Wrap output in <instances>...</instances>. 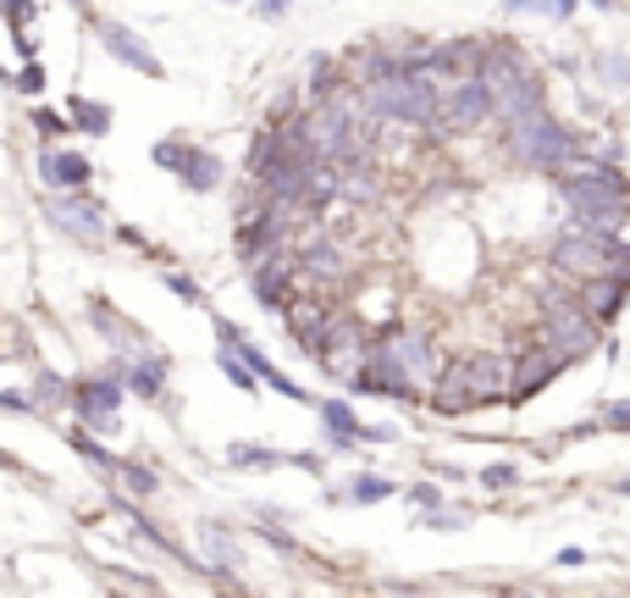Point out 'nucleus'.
I'll use <instances>...</instances> for the list:
<instances>
[{"mask_svg":"<svg viewBox=\"0 0 630 598\" xmlns=\"http://www.w3.org/2000/svg\"><path fill=\"white\" fill-rule=\"evenodd\" d=\"M559 195L570 206V222H586V227H625L630 216V184L619 166L608 161H581L570 173H559Z\"/></svg>","mask_w":630,"mask_h":598,"instance_id":"nucleus-1","label":"nucleus"},{"mask_svg":"<svg viewBox=\"0 0 630 598\" xmlns=\"http://www.w3.org/2000/svg\"><path fill=\"white\" fill-rule=\"evenodd\" d=\"M503 139H509V155L520 161V166H531V173H570V166H581L586 155H581V144H575V133L559 122V117H548L543 106L536 112H525V117H514V122H503Z\"/></svg>","mask_w":630,"mask_h":598,"instance_id":"nucleus-2","label":"nucleus"},{"mask_svg":"<svg viewBox=\"0 0 630 598\" xmlns=\"http://www.w3.org/2000/svg\"><path fill=\"white\" fill-rule=\"evenodd\" d=\"M437 394H431V410L437 415H460V410H476V404H487V399H503L509 388V366L498 361V355H487V350H471V355H460V361H448V366H437Z\"/></svg>","mask_w":630,"mask_h":598,"instance_id":"nucleus-3","label":"nucleus"},{"mask_svg":"<svg viewBox=\"0 0 630 598\" xmlns=\"http://www.w3.org/2000/svg\"><path fill=\"white\" fill-rule=\"evenodd\" d=\"M437 83L426 72H393L377 83H359V112L393 128H431L437 122Z\"/></svg>","mask_w":630,"mask_h":598,"instance_id":"nucleus-4","label":"nucleus"},{"mask_svg":"<svg viewBox=\"0 0 630 598\" xmlns=\"http://www.w3.org/2000/svg\"><path fill=\"white\" fill-rule=\"evenodd\" d=\"M548 261H554V272H564L570 283H586V278H597V272H630V244H625L614 227L570 222V227L548 244Z\"/></svg>","mask_w":630,"mask_h":598,"instance_id":"nucleus-5","label":"nucleus"},{"mask_svg":"<svg viewBox=\"0 0 630 598\" xmlns=\"http://www.w3.org/2000/svg\"><path fill=\"white\" fill-rule=\"evenodd\" d=\"M471 78H482L498 95V122H514V117L543 106V72H536L531 61H520L514 45H482V61H476Z\"/></svg>","mask_w":630,"mask_h":598,"instance_id":"nucleus-6","label":"nucleus"},{"mask_svg":"<svg viewBox=\"0 0 630 598\" xmlns=\"http://www.w3.org/2000/svg\"><path fill=\"white\" fill-rule=\"evenodd\" d=\"M492 117H498V95L482 78H454V90L437 101V128H448V133H476Z\"/></svg>","mask_w":630,"mask_h":598,"instance_id":"nucleus-7","label":"nucleus"},{"mask_svg":"<svg viewBox=\"0 0 630 598\" xmlns=\"http://www.w3.org/2000/svg\"><path fill=\"white\" fill-rule=\"evenodd\" d=\"M597 316L581 305V300H564V305H548V321H543V344H554L559 355L581 361L597 350Z\"/></svg>","mask_w":630,"mask_h":598,"instance_id":"nucleus-8","label":"nucleus"},{"mask_svg":"<svg viewBox=\"0 0 630 598\" xmlns=\"http://www.w3.org/2000/svg\"><path fill=\"white\" fill-rule=\"evenodd\" d=\"M45 222L61 227V233H72L78 244H100V238H106V211H100V200H88V195H78V189H50Z\"/></svg>","mask_w":630,"mask_h":598,"instance_id":"nucleus-9","label":"nucleus"},{"mask_svg":"<svg viewBox=\"0 0 630 598\" xmlns=\"http://www.w3.org/2000/svg\"><path fill=\"white\" fill-rule=\"evenodd\" d=\"M122 383L117 372H100V377H78L72 383V404L83 421H95V433H117V410H122Z\"/></svg>","mask_w":630,"mask_h":598,"instance_id":"nucleus-10","label":"nucleus"},{"mask_svg":"<svg viewBox=\"0 0 630 598\" xmlns=\"http://www.w3.org/2000/svg\"><path fill=\"white\" fill-rule=\"evenodd\" d=\"M294 249H277V255H260L254 272H249V289H254V305L260 310H288L294 300Z\"/></svg>","mask_w":630,"mask_h":598,"instance_id":"nucleus-11","label":"nucleus"},{"mask_svg":"<svg viewBox=\"0 0 630 598\" xmlns=\"http://www.w3.org/2000/svg\"><path fill=\"white\" fill-rule=\"evenodd\" d=\"M294 267L316 283H337V278H348V255H343L337 233H310L294 244Z\"/></svg>","mask_w":630,"mask_h":598,"instance_id":"nucleus-12","label":"nucleus"},{"mask_svg":"<svg viewBox=\"0 0 630 598\" xmlns=\"http://www.w3.org/2000/svg\"><path fill=\"white\" fill-rule=\"evenodd\" d=\"M564 366H570V355H559L554 344H543V338H536V350H525V355H520V366L509 372V383H514V388H509V399H531V394H543V388L564 372Z\"/></svg>","mask_w":630,"mask_h":598,"instance_id":"nucleus-13","label":"nucleus"},{"mask_svg":"<svg viewBox=\"0 0 630 598\" xmlns=\"http://www.w3.org/2000/svg\"><path fill=\"white\" fill-rule=\"evenodd\" d=\"M288 327H294V344L316 361L321 350H326V321H332V305L326 300H316V294H305V300H288Z\"/></svg>","mask_w":630,"mask_h":598,"instance_id":"nucleus-14","label":"nucleus"},{"mask_svg":"<svg viewBox=\"0 0 630 598\" xmlns=\"http://www.w3.org/2000/svg\"><path fill=\"white\" fill-rule=\"evenodd\" d=\"M95 34H100V45L122 61V67H133V72H144V78H166V67H161V56L139 39V34H128L122 23H95Z\"/></svg>","mask_w":630,"mask_h":598,"instance_id":"nucleus-15","label":"nucleus"},{"mask_svg":"<svg viewBox=\"0 0 630 598\" xmlns=\"http://www.w3.org/2000/svg\"><path fill=\"white\" fill-rule=\"evenodd\" d=\"M625 300H630V272H597V278L581 283V305H586L603 327L625 310Z\"/></svg>","mask_w":630,"mask_h":598,"instance_id":"nucleus-16","label":"nucleus"},{"mask_svg":"<svg viewBox=\"0 0 630 598\" xmlns=\"http://www.w3.org/2000/svg\"><path fill=\"white\" fill-rule=\"evenodd\" d=\"M177 178H183V189L194 195H216L222 178H227V161L216 150H200V144H183V161H177Z\"/></svg>","mask_w":630,"mask_h":598,"instance_id":"nucleus-17","label":"nucleus"},{"mask_svg":"<svg viewBox=\"0 0 630 598\" xmlns=\"http://www.w3.org/2000/svg\"><path fill=\"white\" fill-rule=\"evenodd\" d=\"M95 178V166H88L78 150H45L39 155V184L45 189H83Z\"/></svg>","mask_w":630,"mask_h":598,"instance_id":"nucleus-18","label":"nucleus"},{"mask_svg":"<svg viewBox=\"0 0 630 598\" xmlns=\"http://www.w3.org/2000/svg\"><path fill=\"white\" fill-rule=\"evenodd\" d=\"M117 377H122V388L128 394H139V399H161V383H166V361L161 355H128V361H117L111 366Z\"/></svg>","mask_w":630,"mask_h":598,"instance_id":"nucleus-19","label":"nucleus"},{"mask_svg":"<svg viewBox=\"0 0 630 598\" xmlns=\"http://www.w3.org/2000/svg\"><path fill=\"white\" fill-rule=\"evenodd\" d=\"M393 361L415 377V383H431L437 377V350H431V338L426 332H393Z\"/></svg>","mask_w":630,"mask_h":598,"instance_id":"nucleus-20","label":"nucleus"},{"mask_svg":"<svg viewBox=\"0 0 630 598\" xmlns=\"http://www.w3.org/2000/svg\"><path fill=\"white\" fill-rule=\"evenodd\" d=\"M299 150L283 139V128L277 122H265V133H254V144H249V178H265L272 166H283V161H294Z\"/></svg>","mask_w":630,"mask_h":598,"instance_id":"nucleus-21","label":"nucleus"},{"mask_svg":"<svg viewBox=\"0 0 630 598\" xmlns=\"http://www.w3.org/2000/svg\"><path fill=\"white\" fill-rule=\"evenodd\" d=\"M88 321H95V327L106 332V344H111V350H122V355H139V350H144V327L133 332V327H128V321H122V316H117L111 305L88 300Z\"/></svg>","mask_w":630,"mask_h":598,"instance_id":"nucleus-22","label":"nucleus"},{"mask_svg":"<svg viewBox=\"0 0 630 598\" xmlns=\"http://www.w3.org/2000/svg\"><path fill=\"white\" fill-rule=\"evenodd\" d=\"M200 543H205V560L222 571V582H238L233 571H238L243 554H238V543L227 538V527H222V521H205V527H200Z\"/></svg>","mask_w":630,"mask_h":598,"instance_id":"nucleus-23","label":"nucleus"},{"mask_svg":"<svg viewBox=\"0 0 630 598\" xmlns=\"http://www.w3.org/2000/svg\"><path fill=\"white\" fill-rule=\"evenodd\" d=\"M305 90H310V101H337V95H348V72H343L332 56H316Z\"/></svg>","mask_w":630,"mask_h":598,"instance_id":"nucleus-24","label":"nucleus"},{"mask_svg":"<svg viewBox=\"0 0 630 598\" xmlns=\"http://www.w3.org/2000/svg\"><path fill=\"white\" fill-rule=\"evenodd\" d=\"M316 410H321V421H326V433H332V444H337V449H348V444L359 438V415H354L343 399H321Z\"/></svg>","mask_w":630,"mask_h":598,"instance_id":"nucleus-25","label":"nucleus"},{"mask_svg":"<svg viewBox=\"0 0 630 598\" xmlns=\"http://www.w3.org/2000/svg\"><path fill=\"white\" fill-rule=\"evenodd\" d=\"M67 112H72L67 122H72V128H83V133H95V139H100V133H111V106H100V101L72 95V101H67Z\"/></svg>","mask_w":630,"mask_h":598,"instance_id":"nucleus-26","label":"nucleus"},{"mask_svg":"<svg viewBox=\"0 0 630 598\" xmlns=\"http://www.w3.org/2000/svg\"><path fill=\"white\" fill-rule=\"evenodd\" d=\"M61 399H72V383H67L61 372H39L34 388H28V404H34V410H50V404H61Z\"/></svg>","mask_w":630,"mask_h":598,"instance_id":"nucleus-27","label":"nucleus"},{"mask_svg":"<svg viewBox=\"0 0 630 598\" xmlns=\"http://www.w3.org/2000/svg\"><path fill=\"white\" fill-rule=\"evenodd\" d=\"M216 366H222V377H227L233 388H243V394H254V388H260V377H254V366H249V361H243L238 350H227V344H222V355H216Z\"/></svg>","mask_w":630,"mask_h":598,"instance_id":"nucleus-28","label":"nucleus"},{"mask_svg":"<svg viewBox=\"0 0 630 598\" xmlns=\"http://www.w3.org/2000/svg\"><path fill=\"white\" fill-rule=\"evenodd\" d=\"M67 444H72V455H83L88 466H100V471H122V460H117L106 444H95L88 433H67Z\"/></svg>","mask_w":630,"mask_h":598,"instance_id":"nucleus-29","label":"nucleus"},{"mask_svg":"<svg viewBox=\"0 0 630 598\" xmlns=\"http://www.w3.org/2000/svg\"><path fill=\"white\" fill-rule=\"evenodd\" d=\"M117 509H122V516H128V521H133V532H139V538H144V543H155V549H161V554H177V543H171V538H166V532H161V527H155V521H150V516H139V504H128V499H122V504H117Z\"/></svg>","mask_w":630,"mask_h":598,"instance_id":"nucleus-30","label":"nucleus"},{"mask_svg":"<svg viewBox=\"0 0 630 598\" xmlns=\"http://www.w3.org/2000/svg\"><path fill=\"white\" fill-rule=\"evenodd\" d=\"M348 499H354V504H382V499H393V482H388V477H354V482H348Z\"/></svg>","mask_w":630,"mask_h":598,"instance_id":"nucleus-31","label":"nucleus"},{"mask_svg":"<svg viewBox=\"0 0 630 598\" xmlns=\"http://www.w3.org/2000/svg\"><path fill=\"white\" fill-rule=\"evenodd\" d=\"M597 72H603V83H608V90H630V56L603 50V56H597Z\"/></svg>","mask_w":630,"mask_h":598,"instance_id":"nucleus-32","label":"nucleus"},{"mask_svg":"<svg viewBox=\"0 0 630 598\" xmlns=\"http://www.w3.org/2000/svg\"><path fill=\"white\" fill-rule=\"evenodd\" d=\"M227 466H283V455L265 449V444H233V449H227Z\"/></svg>","mask_w":630,"mask_h":598,"instance_id":"nucleus-33","label":"nucleus"},{"mask_svg":"<svg viewBox=\"0 0 630 598\" xmlns=\"http://www.w3.org/2000/svg\"><path fill=\"white\" fill-rule=\"evenodd\" d=\"M28 122H34V133H39V139H61V133L72 128V122H67L61 112H50V106H34V112H28Z\"/></svg>","mask_w":630,"mask_h":598,"instance_id":"nucleus-34","label":"nucleus"},{"mask_svg":"<svg viewBox=\"0 0 630 598\" xmlns=\"http://www.w3.org/2000/svg\"><path fill=\"white\" fill-rule=\"evenodd\" d=\"M122 482H128V488H133L139 499H150V493L161 488V477H155L150 466H139V460H122Z\"/></svg>","mask_w":630,"mask_h":598,"instance_id":"nucleus-35","label":"nucleus"},{"mask_svg":"<svg viewBox=\"0 0 630 598\" xmlns=\"http://www.w3.org/2000/svg\"><path fill=\"white\" fill-rule=\"evenodd\" d=\"M150 155H155V166H166V173H177V161H183V139H161Z\"/></svg>","mask_w":630,"mask_h":598,"instance_id":"nucleus-36","label":"nucleus"},{"mask_svg":"<svg viewBox=\"0 0 630 598\" xmlns=\"http://www.w3.org/2000/svg\"><path fill=\"white\" fill-rule=\"evenodd\" d=\"M166 289H171L177 300H183V305H200V300H205V294H200V283H194V278H183V272H171V278H166Z\"/></svg>","mask_w":630,"mask_h":598,"instance_id":"nucleus-37","label":"nucleus"},{"mask_svg":"<svg viewBox=\"0 0 630 598\" xmlns=\"http://www.w3.org/2000/svg\"><path fill=\"white\" fill-rule=\"evenodd\" d=\"M12 83H17L23 95H39V90H45V67H39V61H28V67H23V72L12 78Z\"/></svg>","mask_w":630,"mask_h":598,"instance_id":"nucleus-38","label":"nucleus"},{"mask_svg":"<svg viewBox=\"0 0 630 598\" xmlns=\"http://www.w3.org/2000/svg\"><path fill=\"white\" fill-rule=\"evenodd\" d=\"M482 482L503 493V488H514V482H520V471H514V466H487V471H482Z\"/></svg>","mask_w":630,"mask_h":598,"instance_id":"nucleus-39","label":"nucleus"},{"mask_svg":"<svg viewBox=\"0 0 630 598\" xmlns=\"http://www.w3.org/2000/svg\"><path fill=\"white\" fill-rule=\"evenodd\" d=\"M0 12H12V23L28 28L34 23V0H0Z\"/></svg>","mask_w":630,"mask_h":598,"instance_id":"nucleus-40","label":"nucleus"},{"mask_svg":"<svg viewBox=\"0 0 630 598\" xmlns=\"http://www.w3.org/2000/svg\"><path fill=\"white\" fill-rule=\"evenodd\" d=\"M409 499H415V504H426V509H437V504H442V493H437L431 482H415V488H409Z\"/></svg>","mask_w":630,"mask_h":598,"instance_id":"nucleus-41","label":"nucleus"},{"mask_svg":"<svg viewBox=\"0 0 630 598\" xmlns=\"http://www.w3.org/2000/svg\"><path fill=\"white\" fill-rule=\"evenodd\" d=\"M614 433H630V404H608V415H603Z\"/></svg>","mask_w":630,"mask_h":598,"instance_id":"nucleus-42","label":"nucleus"},{"mask_svg":"<svg viewBox=\"0 0 630 598\" xmlns=\"http://www.w3.org/2000/svg\"><path fill=\"white\" fill-rule=\"evenodd\" d=\"M288 7H294V0H254V12H260V17H283Z\"/></svg>","mask_w":630,"mask_h":598,"instance_id":"nucleus-43","label":"nucleus"},{"mask_svg":"<svg viewBox=\"0 0 630 598\" xmlns=\"http://www.w3.org/2000/svg\"><path fill=\"white\" fill-rule=\"evenodd\" d=\"M0 410H34L28 394H0Z\"/></svg>","mask_w":630,"mask_h":598,"instance_id":"nucleus-44","label":"nucleus"},{"mask_svg":"<svg viewBox=\"0 0 630 598\" xmlns=\"http://www.w3.org/2000/svg\"><path fill=\"white\" fill-rule=\"evenodd\" d=\"M543 12H554V17H570V12H575V0H543Z\"/></svg>","mask_w":630,"mask_h":598,"instance_id":"nucleus-45","label":"nucleus"},{"mask_svg":"<svg viewBox=\"0 0 630 598\" xmlns=\"http://www.w3.org/2000/svg\"><path fill=\"white\" fill-rule=\"evenodd\" d=\"M531 7L543 12V0H503V12H531Z\"/></svg>","mask_w":630,"mask_h":598,"instance_id":"nucleus-46","label":"nucleus"},{"mask_svg":"<svg viewBox=\"0 0 630 598\" xmlns=\"http://www.w3.org/2000/svg\"><path fill=\"white\" fill-rule=\"evenodd\" d=\"M0 471H23V460H17V455H7V449H0Z\"/></svg>","mask_w":630,"mask_h":598,"instance_id":"nucleus-47","label":"nucleus"},{"mask_svg":"<svg viewBox=\"0 0 630 598\" xmlns=\"http://www.w3.org/2000/svg\"><path fill=\"white\" fill-rule=\"evenodd\" d=\"M592 7H597V12H614V7H619V0H592Z\"/></svg>","mask_w":630,"mask_h":598,"instance_id":"nucleus-48","label":"nucleus"},{"mask_svg":"<svg viewBox=\"0 0 630 598\" xmlns=\"http://www.w3.org/2000/svg\"><path fill=\"white\" fill-rule=\"evenodd\" d=\"M67 7H78V12H83V7H88V0H67Z\"/></svg>","mask_w":630,"mask_h":598,"instance_id":"nucleus-49","label":"nucleus"},{"mask_svg":"<svg viewBox=\"0 0 630 598\" xmlns=\"http://www.w3.org/2000/svg\"><path fill=\"white\" fill-rule=\"evenodd\" d=\"M619 493H625V499H630V482H619Z\"/></svg>","mask_w":630,"mask_h":598,"instance_id":"nucleus-50","label":"nucleus"},{"mask_svg":"<svg viewBox=\"0 0 630 598\" xmlns=\"http://www.w3.org/2000/svg\"><path fill=\"white\" fill-rule=\"evenodd\" d=\"M222 7H238V0H222Z\"/></svg>","mask_w":630,"mask_h":598,"instance_id":"nucleus-51","label":"nucleus"}]
</instances>
